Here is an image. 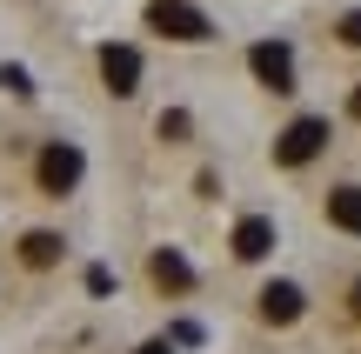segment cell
<instances>
[{
	"mask_svg": "<svg viewBox=\"0 0 361 354\" xmlns=\"http://www.w3.org/2000/svg\"><path fill=\"white\" fill-rule=\"evenodd\" d=\"M322 147H328V120L308 114V120H295V127L274 141V160H281V167H301V160H314Z\"/></svg>",
	"mask_w": 361,
	"mask_h": 354,
	"instance_id": "obj_1",
	"label": "cell"
},
{
	"mask_svg": "<svg viewBox=\"0 0 361 354\" xmlns=\"http://www.w3.org/2000/svg\"><path fill=\"white\" fill-rule=\"evenodd\" d=\"M147 27H154V34H168V40H207V34H214V27H207V13L180 7V0H154V7H147Z\"/></svg>",
	"mask_w": 361,
	"mask_h": 354,
	"instance_id": "obj_2",
	"label": "cell"
},
{
	"mask_svg": "<svg viewBox=\"0 0 361 354\" xmlns=\"http://www.w3.org/2000/svg\"><path fill=\"white\" fill-rule=\"evenodd\" d=\"M74 181H80V147L54 141L47 154H40V187H47V194H67Z\"/></svg>",
	"mask_w": 361,
	"mask_h": 354,
	"instance_id": "obj_3",
	"label": "cell"
},
{
	"mask_svg": "<svg viewBox=\"0 0 361 354\" xmlns=\"http://www.w3.org/2000/svg\"><path fill=\"white\" fill-rule=\"evenodd\" d=\"M255 74L268 80L274 94H295V61H288V47H274V40H261V47H255Z\"/></svg>",
	"mask_w": 361,
	"mask_h": 354,
	"instance_id": "obj_4",
	"label": "cell"
},
{
	"mask_svg": "<svg viewBox=\"0 0 361 354\" xmlns=\"http://www.w3.org/2000/svg\"><path fill=\"white\" fill-rule=\"evenodd\" d=\"M101 74L114 94H134V80H141V53L134 47H101Z\"/></svg>",
	"mask_w": 361,
	"mask_h": 354,
	"instance_id": "obj_5",
	"label": "cell"
},
{
	"mask_svg": "<svg viewBox=\"0 0 361 354\" xmlns=\"http://www.w3.org/2000/svg\"><path fill=\"white\" fill-rule=\"evenodd\" d=\"M295 315H301V288H295V281H274V288H261V321L288 328Z\"/></svg>",
	"mask_w": 361,
	"mask_h": 354,
	"instance_id": "obj_6",
	"label": "cell"
},
{
	"mask_svg": "<svg viewBox=\"0 0 361 354\" xmlns=\"http://www.w3.org/2000/svg\"><path fill=\"white\" fill-rule=\"evenodd\" d=\"M268 248H274V221H261V214H247V221L234 227V254H241V261H261Z\"/></svg>",
	"mask_w": 361,
	"mask_h": 354,
	"instance_id": "obj_7",
	"label": "cell"
},
{
	"mask_svg": "<svg viewBox=\"0 0 361 354\" xmlns=\"http://www.w3.org/2000/svg\"><path fill=\"white\" fill-rule=\"evenodd\" d=\"M328 221H335L341 234H361V187H335V194H328Z\"/></svg>",
	"mask_w": 361,
	"mask_h": 354,
	"instance_id": "obj_8",
	"label": "cell"
},
{
	"mask_svg": "<svg viewBox=\"0 0 361 354\" xmlns=\"http://www.w3.org/2000/svg\"><path fill=\"white\" fill-rule=\"evenodd\" d=\"M154 281H161L168 294H188V288H194V267L180 261L174 248H161V254H154Z\"/></svg>",
	"mask_w": 361,
	"mask_h": 354,
	"instance_id": "obj_9",
	"label": "cell"
},
{
	"mask_svg": "<svg viewBox=\"0 0 361 354\" xmlns=\"http://www.w3.org/2000/svg\"><path fill=\"white\" fill-rule=\"evenodd\" d=\"M20 261L27 267H54V261H61V234H27L20 241Z\"/></svg>",
	"mask_w": 361,
	"mask_h": 354,
	"instance_id": "obj_10",
	"label": "cell"
},
{
	"mask_svg": "<svg viewBox=\"0 0 361 354\" xmlns=\"http://www.w3.org/2000/svg\"><path fill=\"white\" fill-rule=\"evenodd\" d=\"M341 40H348V47H361V7L348 13V20H341Z\"/></svg>",
	"mask_w": 361,
	"mask_h": 354,
	"instance_id": "obj_11",
	"label": "cell"
},
{
	"mask_svg": "<svg viewBox=\"0 0 361 354\" xmlns=\"http://www.w3.org/2000/svg\"><path fill=\"white\" fill-rule=\"evenodd\" d=\"M134 354H174V348L168 341H147V348H134Z\"/></svg>",
	"mask_w": 361,
	"mask_h": 354,
	"instance_id": "obj_12",
	"label": "cell"
},
{
	"mask_svg": "<svg viewBox=\"0 0 361 354\" xmlns=\"http://www.w3.org/2000/svg\"><path fill=\"white\" fill-rule=\"evenodd\" d=\"M355 315H361V281H355Z\"/></svg>",
	"mask_w": 361,
	"mask_h": 354,
	"instance_id": "obj_13",
	"label": "cell"
},
{
	"mask_svg": "<svg viewBox=\"0 0 361 354\" xmlns=\"http://www.w3.org/2000/svg\"><path fill=\"white\" fill-rule=\"evenodd\" d=\"M355 120H361V94H355Z\"/></svg>",
	"mask_w": 361,
	"mask_h": 354,
	"instance_id": "obj_14",
	"label": "cell"
}]
</instances>
